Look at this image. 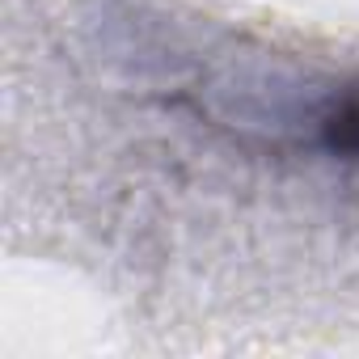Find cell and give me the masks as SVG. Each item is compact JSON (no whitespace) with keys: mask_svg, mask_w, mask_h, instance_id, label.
<instances>
[{"mask_svg":"<svg viewBox=\"0 0 359 359\" xmlns=\"http://www.w3.org/2000/svg\"><path fill=\"white\" fill-rule=\"evenodd\" d=\"M321 144L334 156L359 165V85H351L346 93H338L330 102V110L321 114Z\"/></svg>","mask_w":359,"mask_h":359,"instance_id":"obj_1","label":"cell"}]
</instances>
